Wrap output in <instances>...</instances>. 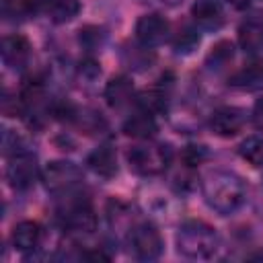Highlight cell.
<instances>
[{"label": "cell", "instance_id": "obj_1", "mask_svg": "<svg viewBox=\"0 0 263 263\" xmlns=\"http://www.w3.org/2000/svg\"><path fill=\"white\" fill-rule=\"evenodd\" d=\"M203 197L210 208L222 216H228L247 201V185L234 173L214 171L203 179Z\"/></svg>", "mask_w": 263, "mask_h": 263}, {"label": "cell", "instance_id": "obj_2", "mask_svg": "<svg viewBox=\"0 0 263 263\" xmlns=\"http://www.w3.org/2000/svg\"><path fill=\"white\" fill-rule=\"evenodd\" d=\"M220 247L218 232L203 220H187L177 232V249L189 259H210Z\"/></svg>", "mask_w": 263, "mask_h": 263}, {"label": "cell", "instance_id": "obj_3", "mask_svg": "<svg viewBox=\"0 0 263 263\" xmlns=\"http://www.w3.org/2000/svg\"><path fill=\"white\" fill-rule=\"evenodd\" d=\"M171 160V148L162 144H148V146H134L127 152L129 168L140 175H158L166 168Z\"/></svg>", "mask_w": 263, "mask_h": 263}, {"label": "cell", "instance_id": "obj_4", "mask_svg": "<svg viewBox=\"0 0 263 263\" xmlns=\"http://www.w3.org/2000/svg\"><path fill=\"white\" fill-rule=\"evenodd\" d=\"M129 245L138 259H156L162 251V238L154 224L142 222L129 230Z\"/></svg>", "mask_w": 263, "mask_h": 263}, {"label": "cell", "instance_id": "obj_5", "mask_svg": "<svg viewBox=\"0 0 263 263\" xmlns=\"http://www.w3.org/2000/svg\"><path fill=\"white\" fill-rule=\"evenodd\" d=\"M43 181L45 187L53 193L60 191H70L72 187H76L82 181V171L74 164V162H66V160H53L45 166L43 171Z\"/></svg>", "mask_w": 263, "mask_h": 263}, {"label": "cell", "instance_id": "obj_6", "mask_svg": "<svg viewBox=\"0 0 263 263\" xmlns=\"http://www.w3.org/2000/svg\"><path fill=\"white\" fill-rule=\"evenodd\" d=\"M37 177V162L35 156L29 152H18L10 156V164L6 166V181L14 189H27L29 185L35 183Z\"/></svg>", "mask_w": 263, "mask_h": 263}, {"label": "cell", "instance_id": "obj_7", "mask_svg": "<svg viewBox=\"0 0 263 263\" xmlns=\"http://www.w3.org/2000/svg\"><path fill=\"white\" fill-rule=\"evenodd\" d=\"M168 21L160 14H144L136 23V37L144 47L160 45L168 37Z\"/></svg>", "mask_w": 263, "mask_h": 263}, {"label": "cell", "instance_id": "obj_8", "mask_svg": "<svg viewBox=\"0 0 263 263\" xmlns=\"http://www.w3.org/2000/svg\"><path fill=\"white\" fill-rule=\"evenodd\" d=\"M247 123V115L238 107H220L210 117V129L220 138L236 136Z\"/></svg>", "mask_w": 263, "mask_h": 263}, {"label": "cell", "instance_id": "obj_9", "mask_svg": "<svg viewBox=\"0 0 263 263\" xmlns=\"http://www.w3.org/2000/svg\"><path fill=\"white\" fill-rule=\"evenodd\" d=\"M238 41L245 51H257L263 45V10H251L240 27H238Z\"/></svg>", "mask_w": 263, "mask_h": 263}, {"label": "cell", "instance_id": "obj_10", "mask_svg": "<svg viewBox=\"0 0 263 263\" xmlns=\"http://www.w3.org/2000/svg\"><path fill=\"white\" fill-rule=\"evenodd\" d=\"M31 55V45L23 35H8L2 41V60L10 68H21Z\"/></svg>", "mask_w": 263, "mask_h": 263}, {"label": "cell", "instance_id": "obj_11", "mask_svg": "<svg viewBox=\"0 0 263 263\" xmlns=\"http://www.w3.org/2000/svg\"><path fill=\"white\" fill-rule=\"evenodd\" d=\"M191 16L205 29H218L224 23V10L218 0H197L191 6Z\"/></svg>", "mask_w": 263, "mask_h": 263}, {"label": "cell", "instance_id": "obj_12", "mask_svg": "<svg viewBox=\"0 0 263 263\" xmlns=\"http://www.w3.org/2000/svg\"><path fill=\"white\" fill-rule=\"evenodd\" d=\"M10 240L16 251H23V253L33 251L41 240V226L33 220H23L12 228Z\"/></svg>", "mask_w": 263, "mask_h": 263}, {"label": "cell", "instance_id": "obj_13", "mask_svg": "<svg viewBox=\"0 0 263 263\" xmlns=\"http://www.w3.org/2000/svg\"><path fill=\"white\" fill-rule=\"evenodd\" d=\"M86 164L92 173H97L99 177H105V179H111L117 173V156L111 146H101V148L92 150L86 158Z\"/></svg>", "mask_w": 263, "mask_h": 263}, {"label": "cell", "instance_id": "obj_14", "mask_svg": "<svg viewBox=\"0 0 263 263\" xmlns=\"http://www.w3.org/2000/svg\"><path fill=\"white\" fill-rule=\"evenodd\" d=\"M64 224L70 232H76V234H88L95 230L97 226V218L92 214V210L88 205H74L66 212V218H64Z\"/></svg>", "mask_w": 263, "mask_h": 263}, {"label": "cell", "instance_id": "obj_15", "mask_svg": "<svg viewBox=\"0 0 263 263\" xmlns=\"http://www.w3.org/2000/svg\"><path fill=\"white\" fill-rule=\"evenodd\" d=\"M134 97V84L125 76H113L105 86V99L111 107H123Z\"/></svg>", "mask_w": 263, "mask_h": 263}, {"label": "cell", "instance_id": "obj_16", "mask_svg": "<svg viewBox=\"0 0 263 263\" xmlns=\"http://www.w3.org/2000/svg\"><path fill=\"white\" fill-rule=\"evenodd\" d=\"M123 132L125 136L129 138H136V140H148L156 134V121L152 117V113L144 111V113H136L132 115L125 123H123Z\"/></svg>", "mask_w": 263, "mask_h": 263}, {"label": "cell", "instance_id": "obj_17", "mask_svg": "<svg viewBox=\"0 0 263 263\" xmlns=\"http://www.w3.org/2000/svg\"><path fill=\"white\" fill-rule=\"evenodd\" d=\"M230 84L236 88H259L263 86V64H249L230 76Z\"/></svg>", "mask_w": 263, "mask_h": 263}, {"label": "cell", "instance_id": "obj_18", "mask_svg": "<svg viewBox=\"0 0 263 263\" xmlns=\"http://www.w3.org/2000/svg\"><path fill=\"white\" fill-rule=\"evenodd\" d=\"M45 10L53 23H68L80 12V2L78 0H49Z\"/></svg>", "mask_w": 263, "mask_h": 263}, {"label": "cell", "instance_id": "obj_19", "mask_svg": "<svg viewBox=\"0 0 263 263\" xmlns=\"http://www.w3.org/2000/svg\"><path fill=\"white\" fill-rule=\"evenodd\" d=\"M41 8L39 0H2V12L6 18H27Z\"/></svg>", "mask_w": 263, "mask_h": 263}, {"label": "cell", "instance_id": "obj_20", "mask_svg": "<svg viewBox=\"0 0 263 263\" xmlns=\"http://www.w3.org/2000/svg\"><path fill=\"white\" fill-rule=\"evenodd\" d=\"M238 154L253 166H263V138H247L238 146Z\"/></svg>", "mask_w": 263, "mask_h": 263}, {"label": "cell", "instance_id": "obj_21", "mask_svg": "<svg viewBox=\"0 0 263 263\" xmlns=\"http://www.w3.org/2000/svg\"><path fill=\"white\" fill-rule=\"evenodd\" d=\"M199 43V35L193 27L189 25H183L179 27V31L175 33L173 37V47L177 53H189L191 49H195V45Z\"/></svg>", "mask_w": 263, "mask_h": 263}, {"label": "cell", "instance_id": "obj_22", "mask_svg": "<svg viewBox=\"0 0 263 263\" xmlns=\"http://www.w3.org/2000/svg\"><path fill=\"white\" fill-rule=\"evenodd\" d=\"M232 55H234V45L224 39V41H218L212 47V51L208 53L205 64L210 68H224L228 62H232Z\"/></svg>", "mask_w": 263, "mask_h": 263}, {"label": "cell", "instance_id": "obj_23", "mask_svg": "<svg viewBox=\"0 0 263 263\" xmlns=\"http://www.w3.org/2000/svg\"><path fill=\"white\" fill-rule=\"evenodd\" d=\"M208 158H210V152H208V148L201 146V144H189V146H185L183 152H181V160H183L187 166H197V164L205 162Z\"/></svg>", "mask_w": 263, "mask_h": 263}, {"label": "cell", "instance_id": "obj_24", "mask_svg": "<svg viewBox=\"0 0 263 263\" xmlns=\"http://www.w3.org/2000/svg\"><path fill=\"white\" fill-rule=\"evenodd\" d=\"M101 29L99 27H84V29H80V35H78V39H80V43L86 47V49H95L99 43H101Z\"/></svg>", "mask_w": 263, "mask_h": 263}, {"label": "cell", "instance_id": "obj_25", "mask_svg": "<svg viewBox=\"0 0 263 263\" xmlns=\"http://www.w3.org/2000/svg\"><path fill=\"white\" fill-rule=\"evenodd\" d=\"M18 144H21L18 136H16L14 132H10V129H4V134H2V152H4L6 156H14V154L23 152V150L18 148Z\"/></svg>", "mask_w": 263, "mask_h": 263}, {"label": "cell", "instance_id": "obj_26", "mask_svg": "<svg viewBox=\"0 0 263 263\" xmlns=\"http://www.w3.org/2000/svg\"><path fill=\"white\" fill-rule=\"evenodd\" d=\"M2 113L8 115V117H16V115L23 113V103H18L16 99L10 101V97L4 95V99H2Z\"/></svg>", "mask_w": 263, "mask_h": 263}, {"label": "cell", "instance_id": "obj_27", "mask_svg": "<svg viewBox=\"0 0 263 263\" xmlns=\"http://www.w3.org/2000/svg\"><path fill=\"white\" fill-rule=\"evenodd\" d=\"M253 123L259 129H263V99H259L255 103V107H253Z\"/></svg>", "mask_w": 263, "mask_h": 263}, {"label": "cell", "instance_id": "obj_28", "mask_svg": "<svg viewBox=\"0 0 263 263\" xmlns=\"http://www.w3.org/2000/svg\"><path fill=\"white\" fill-rule=\"evenodd\" d=\"M228 2H230L234 8H247V4H249L251 0H228Z\"/></svg>", "mask_w": 263, "mask_h": 263}]
</instances>
